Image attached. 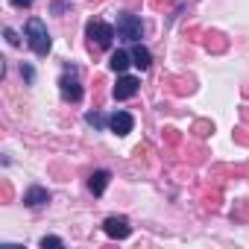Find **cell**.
Listing matches in <instances>:
<instances>
[{"mask_svg": "<svg viewBox=\"0 0 249 249\" xmlns=\"http://www.w3.org/2000/svg\"><path fill=\"white\" fill-rule=\"evenodd\" d=\"M27 44L33 47L36 56H47L50 53L53 38H50V33H47V27H44L41 18H30L27 21Z\"/></svg>", "mask_w": 249, "mask_h": 249, "instance_id": "6da1fadb", "label": "cell"}, {"mask_svg": "<svg viewBox=\"0 0 249 249\" xmlns=\"http://www.w3.org/2000/svg\"><path fill=\"white\" fill-rule=\"evenodd\" d=\"M85 33H88L91 47H97V50H108L111 41H114V27L106 24V21H100V18H97V21H88Z\"/></svg>", "mask_w": 249, "mask_h": 249, "instance_id": "7a4b0ae2", "label": "cell"}, {"mask_svg": "<svg viewBox=\"0 0 249 249\" xmlns=\"http://www.w3.org/2000/svg\"><path fill=\"white\" fill-rule=\"evenodd\" d=\"M141 36H144V27H141V18H138V15H129V12L117 15V38L138 44Z\"/></svg>", "mask_w": 249, "mask_h": 249, "instance_id": "3957f363", "label": "cell"}, {"mask_svg": "<svg viewBox=\"0 0 249 249\" xmlns=\"http://www.w3.org/2000/svg\"><path fill=\"white\" fill-rule=\"evenodd\" d=\"M59 91H62V97L68 103H79L82 100V85H79V73H76L73 65L65 68V73L59 76Z\"/></svg>", "mask_w": 249, "mask_h": 249, "instance_id": "277c9868", "label": "cell"}, {"mask_svg": "<svg viewBox=\"0 0 249 249\" xmlns=\"http://www.w3.org/2000/svg\"><path fill=\"white\" fill-rule=\"evenodd\" d=\"M103 231L108 237H114V240H126L132 234V226H129V220L123 217V214H111V217L103 220Z\"/></svg>", "mask_w": 249, "mask_h": 249, "instance_id": "5b68a950", "label": "cell"}, {"mask_svg": "<svg viewBox=\"0 0 249 249\" xmlns=\"http://www.w3.org/2000/svg\"><path fill=\"white\" fill-rule=\"evenodd\" d=\"M132 126H135V117L129 114V111H114L111 117H108V129L114 132V135H129L132 132Z\"/></svg>", "mask_w": 249, "mask_h": 249, "instance_id": "8992f818", "label": "cell"}, {"mask_svg": "<svg viewBox=\"0 0 249 249\" xmlns=\"http://www.w3.org/2000/svg\"><path fill=\"white\" fill-rule=\"evenodd\" d=\"M138 79L135 76H126V73H123V76H117V85L111 88V94H114V100H129V97H135L138 94Z\"/></svg>", "mask_w": 249, "mask_h": 249, "instance_id": "52a82bcc", "label": "cell"}, {"mask_svg": "<svg viewBox=\"0 0 249 249\" xmlns=\"http://www.w3.org/2000/svg\"><path fill=\"white\" fill-rule=\"evenodd\" d=\"M44 202H50V194H47V188H41V185H33V188H27V194H24V205H30V208H38V205H44Z\"/></svg>", "mask_w": 249, "mask_h": 249, "instance_id": "ba28073f", "label": "cell"}, {"mask_svg": "<svg viewBox=\"0 0 249 249\" xmlns=\"http://www.w3.org/2000/svg\"><path fill=\"white\" fill-rule=\"evenodd\" d=\"M108 179H111V173H108V170H94V173H91V179H88L91 194H94V196H103V194H106V188H108Z\"/></svg>", "mask_w": 249, "mask_h": 249, "instance_id": "9c48e42d", "label": "cell"}, {"mask_svg": "<svg viewBox=\"0 0 249 249\" xmlns=\"http://www.w3.org/2000/svg\"><path fill=\"white\" fill-rule=\"evenodd\" d=\"M132 65H135L138 71H147V68L153 65V53H150V50H147V47H144L141 41H138V44L132 47Z\"/></svg>", "mask_w": 249, "mask_h": 249, "instance_id": "30bf717a", "label": "cell"}, {"mask_svg": "<svg viewBox=\"0 0 249 249\" xmlns=\"http://www.w3.org/2000/svg\"><path fill=\"white\" fill-rule=\"evenodd\" d=\"M132 65V53H126V50H117V53H111V62H108V68L114 71V73H123Z\"/></svg>", "mask_w": 249, "mask_h": 249, "instance_id": "8fae6325", "label": "cell"}, {"mask_svg": "<svg viewBox=\"0 0 249 249\" xmlns=\"http://www.w3.org/2000/svg\"><path fill=\"white\" fill-rule=\"evenodd\" d=\"M85 123H88V126H94V129H103V126H108V120H106L100 111H88V114H85Z\"/></svg>", "mask_w": 249, "mask_h": 249, "instance_id": "7c38bea8", "label": "cell"}, {"mask_svg": "<svg viewBox=\"0 0 249 249\" xmlns=\"http://www.w3.org/2000/svg\"><path fill=\"white\" fill-rule=\"evenodd\" d=\"M41 246H44V249H47V246L62 249V246H65V240H62V237H56V234H44V237H41Z\"/></svg>", "mask_w": 249, "mask_h": 249, "instance_id": "4fadbf2b", "label": "cell"}, {"mask_svg": "<svg viewBox=\"0 0 249 249\" xmlns=\"http://www.w3.org/2000/svg\"><path fill=\"white\" fill-rule=\"evenodd\" d=\"M21 76H24V82H27V85H33V82H36V71H33V65H27V62H24V65H21Z\"/></svg>", "mask_w": 249, "mask_h": 249, "instance_id": "5bb4252c", "label": "cell"}, {"mask_svg": "<svg viewBox=\"0 0 249 249\" xmlns=\"http://www.w3.org/2000/svg\"><path fill=\"white\" fill-rule=\"evenodd\" d=\"M3 36H6V41H9L12 47H18V44H21V38H18V33H15V30H6Z\"/></svg>", "mask_w": 249, "mask_h": 249, "instance_id": "9a60e30c", "label": "cell"}, {"mask_svg": "<svg viewBox=\"0 0 249 249\" xmlns=\"http://www.w3.org/2000/svg\"><path fill=\"white\" fill-rule=\"evenodd\" d=\"M9 3H12V6H18V9H21V6H33V0H9Z\"/></svg>", "mask_w": 249, "mask_h": 249, "instance_id": "2e32d148", "label": "cell"}]
</instances>
